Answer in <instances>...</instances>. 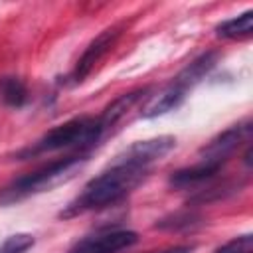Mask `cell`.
Listing matches in <instances>:
<instances>
[{"instance_id": "1", "label": "cell", "mask_w": 253, "mask_h": 253, "mask_svg": "<svg viewBox=\"0 0 253 253\" xmlns=\"http://www.w3.org/2000/svg\"><path fill=\"white\" fill-rule=\"evenodd\" d=\"M144 172L146 170H142V168H132V166H125V164H111L105 172H101L99 176L89 180L85 184L83 192L73 202H69L67 208L59 215L61 217H75L79 213L101 210V208L117 204L134 186H138V182L144 178Z\"/></svg>"}, {"instance_id": "2", "label": "cell", "mask_w": 253, "mask_h": 253, "mask_svg": "<svg viewBox=\"0 0 253 253\" xmlns=\"http://www.w3.org/2000/svg\"><path fill=\"white\" fill-rule=\"evenodd\" d=\"M83 156L79 154H71V156H63V158H57L34 172H28L20 178H16L8 188H4L2 196H0V202L2 204H12V202H18V200H24L32 194H38V192H45L57 184H61L65 178L71 176V172L81 164Z\"/></svg>"}, {"instance_id": "3", "label": "cell", "mask_w": 253, "mask_h": 253, "mask_svg": "<svg viewBox=\"0 0 253 253\" xmlns=\"http://www.w3.org/2000/svg\"><path fill=\"white\" fill-rule=\"evenodd\" d=\"M103 128L99 125V119L95 117H75L69 119L53 128H49L36 144L34 148H28V154H40V152H53V150H65V148H87L97 144L101 138Z\"/></svg>"}, {"instance_id": "4", "label": "cell", "mask_w": 253, "mask_h": 253, "mask_svg": "<svg viewBox=\"0 0 253 253\" xmlns=\"http://www.w3.org/2000/svg\"><path fill=\"white\" fill-rule=\"evenodd\" d=\"M174 146H176V138L168 136V134L146 138V140H138V142L130 144L128 148H125L121 154H117L113 164H125V166L146 170L152 162L164 158Z\"/></svg>"}, {"instance_id": "5", "label": "cell", "mask_w": 253, "mask_h": 253, "mask_svg": "<svg viewBox=\"0 0 253 253\" xmlns=\"http://www.w3.org/2000/svg\"><path fill=\"white\" fill-rule=\"evenodd\" d=\"M138 241V235L130 229H107L79 239L69 253H119L132 247Z\"/></svg>"}, {"instance_id": "6", "label": "cell", "mask_w": 253, "mask_h": 253, "mask_svg": "<svg viewBox=\"0 0 253 253\" xmlns=\"http://www.w3.org/2000/svg\"><path fill=\"white\" fill-rule=\"evenodd\" d=\"M249 134H251V123L249 121L225 128L223 132H219L217 136H213L202 148V160L225 164L227 158L237 150V146L249 138Z\"/></svg>"}, {"instance_id": "7", "label": "cell", "mask_w": 253, "mask_h": 253, "mask_svg": "<svg viewBox=\"0 0 253 253\" xmlns=\"http://www.w3.org/2000/svg\"><path fill=\"white\" fill-rule=\"evenodd\" d=\"M119 36H121V26H111V28H105L95 40L89 42V45L85 47V51L81 53V57L77 59V65L73 69V79L77 83L83 81L93 71V67L101 61V57L115 45Z\"/></svg>"}, {"instance_id": "8", "label": "cell", "mask_w": 253, "mask_h": 253, "mask_svg": "<svg viewBox=\"0 0 253 253\" xmlns=\"http://www.w3.org/2000/svg\"><path fill=\"white\" fill-rule=\"evenodd\" d=\"M223 164H217V162H210V160H200L198 164L194 166H188V168H180L176 172H172L170 176V186L172 188H178V190H186V188H194V186H200L208 180H211L219 170H221Z\"/></svg>"}, {"instance_id": "9", "label": "cell", "mask_w": 253, "mask_h": 253, "mask_svg": "<svg viewBox=\"0 0 253 253\" xmlns=\"http://www.w3.org/2000/svg\"><path fill=\"white\" fill-rule=\"evenodd\" d=\"M217 53L215 51H206V53H202L200 57H196L194 61H190L174 79H172V83L178 87V89H182L184 93H188L192 87H196L213 67H215V63H217Z\"/></svg>"}, {"instance_id": "10", "label": "cell", "mask_w": 253, "mask_h": 253, "mask_svg": "<svg viewBox=\"0 0 253 253\" xmlns=\"http://www.w3.org/2000/svg\"><path fill=\"white\" fill-rule=\"evenodd\" d=\"M146 93V89H134V91H128V93H123V95H119L113 103H109L107 107H105V111H103V115L101 117H97L99 119V125H101V128H103V132L107 130V128H111L115 123H119L140 99H142V95Z\"/></svg>"}, {"instance_id": "11", "label": "cell", "mask_w": 253, "mask_h": 253, "mask_svg": "<svg viewBox=\"0 0 253 253\" xmlns=\"http://www.w3.org/2000/svg\"><path fill=\"white\" fill-rule=\"evenodd\" d=\"M186 99V93L182 89H178L174 83H168L152 101L150 105L144 109L142 117L146 119H152V117H160V115H166L168 111H174L182 105V101Z\"/></svg>"}, {"instance_id": "12", "label": "cell", "mask_w": 253, "mask_h": 253, "mask_svg": "<svg viewBox=\"0 0 253 253\" xmlns=\"http://www.w3.org/2000/svg\"><path fill=\"white\" fill-rule=\"evenodd\" d=\"M217 36L223 40H245L253 34V10H245L243 14L221 22L215 28Z\"/></svg>"}, {"instance_id": "13", "label": "cell", "mask_w": 253, "mask_h": 253, "mask_svg": "<svg viewBox=\"0 0 253 253\" xmlns=\"http://www.w3.org/2000/svg\"><path fill=\"white\" fill-rule=\"evenodd\" d=\"M28 99V89L20 77L4 75L0 77V101L8 107H22Z\"/></svg>"}, {"instance_id": "14", "label": "cell", "mask_w": 253, "mask_h": 253, "mask_svg": "<svg viewBox=\"0 0 253 253\" xmlns=\"http://www.w3.org/2000/svg\"><path fill=\"white\" fill-rule=\"evenodd\" d=\"M36 243L34 235L30 233H14L10 237L4 239V243L0 245V253H26L28 249H32Z\"/></svg>"}, {"instance_id": "15", "label": "cell", "mask_w": 253, "mask_h": 253, "mask_svg": "<svg viewBox=\"0 0 253 253\" xmlns=\"http://www.w3.org/2000/svg\"><path fill=\"white\" fill-rule=\"evenodd\" d=\"M215 253H253V235L243 233L239 237H233L221 247H217Z\"/></svg>"}, {"instance_id": "16", "label": "cell", "mask_w": 253, "mask_h": 253, "mask_svg": "<svg viewBox=\"0 0 253 253\" xmlns=\"http://www.w3.org/2000/svg\"><path fill=\"white\" fill-rule=\"evenodd\" d=\"M196 219H200L198 215H194V213H174V215H170V217H164V219H160L158 223H156V227H160V229H188V227H192L194 223H198Z\"/></svg>"}, {"instance_id": "17", "label": "cell", "mask_w": 253, "mask_h": 253, "mask_svg": "<svg viewBox=\"0 0 253 253\" xmlns=\"http://www.w3.org/2000/svg\"><path fill=\"white\" fill-rule=\"evenodd\" d=\"M194 247L192 245H176V247H166L160 251H152V253H192Z\"/></svg>"}]
</instances>
